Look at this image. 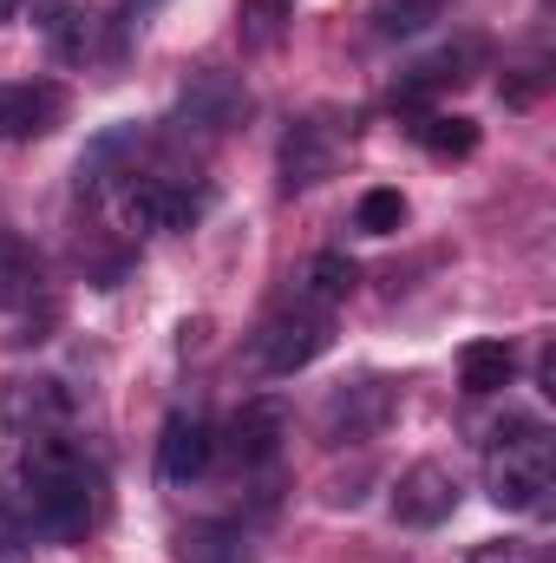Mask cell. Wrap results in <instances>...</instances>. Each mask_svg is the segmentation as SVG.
I'll list each match as a JSON object with an SVG mask.
<instances>
[{
	"mask_svg": "<svg viewBox=\"0 0 556 563\" xmlns=\"http://www.w3.org/2000/svg\"><path fill=\"white\" fill-rule=\"evenodd\" d=\"M13 7H20V0H0V20H13Z\"/></svg>",
	"mask_w": 556,
	"mask_h": 563,
	"instance_id": "26",
	"label": "cell"
},
{
	"mask_svg": "<svg viewBox=\"0 0 556 563\" xmlns=\"http://www.w3.org/2000/svg\"><path fill=\"white\" fill-rule=\"evenodd\" d=\"M413 139L425 144L432 157H471V151H478V125L458 119V112H452V119H445V112H425L413 125Z\"/></svg>",
	"mask_w": 556,
	"mask_h": 563,
	"instance_id": "20",
	"label": "cell"
},
{
	"mask_svg": "<svg viewBox=\"0 0 556 563\" xmlns=\"http://www.w3.org/2000/svg\"><path fill=\"white\" fill-rule=\"evenodd\" d=\"M288 13H294V0H243V40L249 46H276Z\"/></svg>",
	"mask_w": 556,
	"mask_h": 563,
	"instance_id": "22",
	"label": "cell"
},
{
	"mask_svg": "<svg viewBox=\"0 0 556 563\" xmlns=\"http://www.w3.org/2000/svg\"><path fill=\"white\" fill-rule=\"evenodd\" d=\"M26 531L40 538H86L92 518H99V472L86 465V452L66 439V432H26L20 445V505Z\"/></svg>",
	"mask_w": 556,
	"mask_h": 563,
	"instance_id": "1",
	"label": "cell"
},
{
	"mask_svg": "<svg viewBox=\"0 0 556 563\" xmlns=\"http://www.w3.org/2000/svg\"><path fill=\"white\" fill-rule=\"evenodd\" d=\"M203 210V190L184 184V177H164V170H138L125 184V217L138 230H190Z\"/></svg>",
	"mask_w": 556,
	"mask_h": 563,
	"instance_id": "7",
	"label": "cell"
},
{
	"mask_svg": "<svg viewBox=\"0 0 556 563\" xmlns=\"http://www.w3.org/2000/svg\"><path fill=\"white\" fill-rule=\"evenodd\" d=\"M354 223H360L367 236H393V230L407 223V197H400V190H367L360 210H354Z\"/></svg>",
	"mask_w": 556,
	"mask_h": 563,
	"instance_id": "21",
	"label": "cell"
},
{
	"mask_svg": "<svg viewBox=\"0 0 556 563\" xmlns=\"http://www.w3.org/2000/svg\"><path fill=\"white\" fill-rule=\"evenodd\" d=\"M243 119H249V86H243L236 73L203 66V73L184 79L170 125H177V132H197V139H223V132H236Z\"/></svg>",
	"mask_w": 556,
	"mask_h": 563,
	"instance_id": "5",
	"label": "cell"
},
{
	"mask_svg": "<svg viewBox=\"0 0 556 563\" xmlns=\"http://www.w3.org/2000/svg\"><path fill=\"white\" fill-rule=\"evenodd\" d=\"M66 112V92L53 79H26V86H0V139H40L53 132Z\"/></svg>",
	"mask_w": 556,
	"mask_h": 563,
	"instance_id": "12",
	"label": "cell"
},
{
	"mask_svg": "<svg viewBox=\"0 0 556 563\" xmlns=\"http://www.w3.org/2000/svg\"><path fill=\"white\" fill-rule=\"evenodd\" d=\"M321 347H327V314L288 295L276 314L256 328V341H249V367L281 380V374H301L308 361H321Z\"/></svg>",
	"mask_w": 556,
	"mask_h": 563,
	"instance_id": "3",
	"label": "cell"
},
{
	"mask_svg": "<svg viewBox=\"0 0 556 563\" xmlns=\"http://www.w3.org/2000/svg\"><path fill=\"white\" fill-rule=\"evenodd\" d=\"M485 485H491V505L537 511L551 492V432L537 420H504L485 452Z\"/></svg>",
	"mask_w": 556,
	"mask_h": 563,
	"instance_id": "2",
	"label": "cell"
},
{
	"mask_svg": "<svg viewBox=\"0 0 556 563\" xmlns=\"http://www.w3.org/2000/svg\"><path fill=\"white\" fill-rule=\"evenodd\" d=\"M354 282H360V269L341 256V250H321L308 269H301V282H294V301H308V308H321V314H334L347 295H354Z\"/></svg>",
	"mask_w": 556,
	"mask_h": 563,
	"instance_id": "14",
	"label": "cell"
},
{
	"mask_svg": "<svg viewBox=\"0 0 556 563\" xmlns=\"http://www.w3.org/2000/svg\"><path fill=\"white\" fill-rule=\"evenodd\" d=\"M393 413H400V387L380 380V374H360V380H347V387L327 394V407H321V439H327V445H367V439L387 432Z\"/></svg>",
	"mask_w": 556,
	"mask_h": 563,
	"instance_id": "4",
	"label": "cell"
},
{
	"mask_svg": "<svg viewBox=\"0 0 556 563\" xmlns=\"http://www.w3.org/2000/svg\"><path fill=\"white\" fill-rule=\"evenodd\" d=\"M177 558L184 563H249V538L230 531V525H197V531H184Z\"/></svg>",
	"mask_w": 556,
	"mask_h": 563,
	"instance_id": "19",
	"label": "cell"
},
{
	"mask_svg": "<svg viewBox=\"0 0 556 563\" xmlns=\"http://www.w3.org/2000/svg\"><path fill=\"white\" fill-rule=\"evenodd\" d=\"M151 13H157V0H125V7H119V53L138 40L144 26H151Z\"/></svg>",
	"mask_w": 556,
	"mask_h": 563,
	"instance_id": "25",
	"label": "cell"
},
{
	"mask_svg": "<svg viewBox=\"0 0 556 563\" xmlns=\"http://www.w3.org/2000/svg\"><path fill=\"white\" fill-rule=\"evenodd\" d=\"M46 40H53V53L59 59H86V46H92V13L79 7V0H46Z\"/></svg>",
	"mask_w": 556,
	"mask_h": 563,
	"instance_id": "17",
	"label": "cell"
},
{
	"mask_svg": "<svg viewBox=\"0 0 556 563\" xmlns=\"http://www.w3.org/2000/svg\"><path fill=\"white\" fill-rule=\"evenodd\" d=\"M452 511H458V478H452V465L419 459L413 472H400V485H393V518H400V525L432 531V525H445Z\"/></svg>",
	"mask_w": 556,
	"mask_h": 563,
	"instance_id": "8",
	"label": "cell"
},
{
	"mask_svg": "<svg viewBox=\"0 0 556 563\" xmlns=\"http://www.w3.org/2000/svg\"><path fill=\"white\" fill-rule=\"evenodd\" d=\"M281 445H288V407H281L276 394H269V400H249V407L230 420V452H236L243 472H269L281 459Z\"/></svg>",
	"mask_w": 556,
	"mask_h": 563,
	"instance_id": "10",
	"label": "cell"
},
{
	"mask_svg": "<svg viewBox=\"0 0 556 563\" xmlns=\"http://www.w3.org/2000/svg\"><path fill=\"white\" fill-rule=\"evenodd\" d=\"M334 157H341V125L334 119H301L288 139H281V190H314L321 177H334Z\"/></svg>",
	"mask_w": 556,
	"mask_h": 563,
	"instance_id": "9",
	"label": "cell"
},
{
	"mask_svg": "<svg viewBox=\"0 0 556 563\" xmlns=\"http://www.w3.org/2000/svg\"><path fill=\"white\" fill-rule=\"evenodd\" d=\"M33 288H40V256H33L20 236H7V230H0V308L33 301Z\"/></svg>",
	"mask_w": 556,
	"mask_h": 563,
	"instance_id": "18",
	"label": "cell"
},
{
	"mask_svg": "<svg viewBox=\"0 0 556 563\" xmlns=\"http://www.w3.org/2000/svg\"><path fill=\"white\" fill-rule=\"evenodd\" d=\"M445 13V0H374L367 7V20H374V33L380 40H413V33H425L432 20Z\"/></svg>",
	"mask_w": 556,
	"mask_h": 563,
	"instance_id": "16",
	"label": "cell"
},
{
	"mask_svg": "<svg viewBox=\"0 0 556 563\" xmlns=\"http://www.w3.org/2000/svg\"><path fill=\"white\" fill-rule=\"evenodd\" d=\"M210 459H216V439H210V426L197 413H170L164 420V432H157V478L164 485H197L210 472Z\"/></svg>",
	"mask_w": 556,
	"mask_h": 563,
	"instance_id": "11",
	"label": "cell"
},
{
	"mask_svg": "<svg viewBox=\"0 0 556 563\" xmlns=\"http://www.w3.org/2000/svg\"><path fill=\"white\" fill-rule=\"evenodd\" d=\"M511 374H518V347H511V341H471V347L458 354L465 394H498V387H511Z\"/></svg>",
	"mask_w": 556,
	"mask_h": 563,
	"instance_id": "15",
	"label": "cell"
},
{
	"mask_svg": "<svg viewBox=\"0 0 556 563\" xmlns=\"http://www.w3.org/2000/svg\"><path fill=\"white\" fill-rule=\"evenodd\" d=\"M0 420L20 426V439H26V432H59V420H66L59 380H13V387L0 394Z\"/></svg>",
	"mask_w": 556,
	"mask_h": 563,
	"instance_id": "13",
	"label": "cell"
},
{
	"mask_svg": "<svg viewBox=\"0 0 556 563\" xmlns=\"http://www.w3.org/2000/svg\"><path fill=\"white\" fill-rule=\"evenodd\" d=\"M478 66H485V40H478V33H458L452 46L425 53V59H413V66L400 73L393 106H425V99H438V92H458Z\"/></svg>",
	"mask_w": 556,
	"mask_h": 563,
	"instance_id": "6",
	"label": "cell"
},
{
	"mask_svg": "<svg viewBox=\"0 0 556 563\" xmlns=\"http://www.w3.org/2000/svg\"><path fill=\"white\" fill-rule=\"evenodd\" d=\"M465 563H544L537 544H518V538H504V544H478Z\"/></svg>",
	"mask_w": 556,
	"mask_h": 563,
	"instance_id": "24",
	"label": "cell"
},
{
	"mask_svg": "<svg viewBox=\"0 0 556 563\" xmlns=\"http://www.w3.org/2000/svg\"><path fill=\"white\" fill-rule=\"evenodd\" d=\"M26 544H33V531H26V518L0 498V563H26Z\"/></svg>",
	"mask_w": 556,
	"mask_h": 563,
	"instance_id": "23",
	"label": "cell"
}]
</instances>
